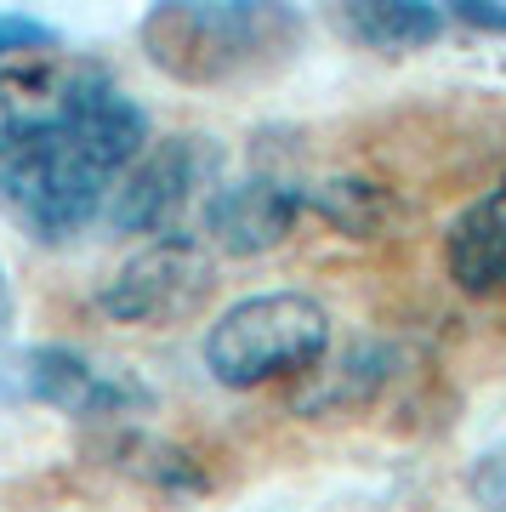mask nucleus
<instances>
[{
    "instance_id": "1",
    "label": "nucleus",
    "mask_w": 506,
    "mask_h": 512,
    "mask_svg": "<svg viewBox=\"0 0 506 512\" xmlns=\"http://www.w3.org/2000/svg\"><path fill=\"white\" fill-rule=\"evenodd\" d=\"M148 148V114L120 86L69 126L0 143V211L40 245H63L97 222L126 165Z\"/></svg>"
},
{
    "instance_id": "2",
    "label": "nucleus",
    "mask_w": 506,
    "mask_h": 512,
    "mask_svg": "<svg viewBox=\"0 0 506 512\" xmlns=\"http://www.w3.org/2000/svg\"><path fill=\"white\" fill-rule=\"evenodd\" d=\"M148 63L177 86H234L302 46V12L268 0H165L137 23Z\"/></svg>"
},
{
    "instance_id": "3",
    "label": "nucleus",
    "mask_w": 506,
    "mask_h": 512,
    "mask_svg": "<svg viewBox=\"0 0 506 512\" xmlns=\"http://www.w3.org/2000/svg\"><path fill=\"white\" fill-rule=\"evenodd\" d=\"M205 370L228 393L313 376L330 353V313L308 291H256L217 313L205 330Z\"/></svg>"
},
{
    "instance_id": "4",
    "label": "nucleus",
    "mask_w": 506,
    "mask_h": 512,
    "mask_svg": "<svg viewBox=\"0 0 506 512\" xmlns=\"http://www.w3.org/2000/svg\"><path fill=\"white\" fill-rule=\"evenodd\" d=\"M0 404H40L74 421H114L154 410V387L69 342H35L0 359Z\"/></svg>"
},
{
    "instance_id": "5",
    "label": "nucleus",
    "mask_w": 506,
    "mask_h": 512,
    "mask_svg": "<svg viewBox=\"0 0 506 512\" xmlns=\"http://www.w3.org/2000/svg\"><path fill=\"white\" fill-rule=\"evenodd\" d=\"M217 291V256L205 251V239L188 234H160L143 239L137 251L114 268L91 308L103 313L109 325H143V330H165L194 319Z\"/></svg>"
},
{
    "instance_id": "6",
    "label": "nucleus",
    "mask_w": 506,
    "mask_h": 512,
    "mask_svg": "<svg viewBox=\"0 0 506 512\" xmlns=\"http://www.w3.org/2000/svg\"><path fill=\"white\" fill-rule=\"evenodd\" d=\"M222 148L199 131H177V137H148V148L126 165V177L109 200V222L120 234H154L160 239L188 205H205L217 188Z\"/></svg>"
},
{
    "instance_id": "7",
    "label": "nucleus",
    "mask_w": 506,
    "mask_h": 512,
    "mask_svg": "<svg viewBox=\"0 0 506 512\" xmlns=\"http://www.w3.org/2000/svg\"><path fill=\"white\" fill-rule=\"evenodd\" d=\"M103 92H114V74L97 57L57 52V46L0 57V143H23V137L69 126Z\"/></svg>"
},
{
    "instance_id": "8",
    "label": "nucleus",
    "mask_w": 506,
    "mask_h": 512,
    "mask_svg": "<svg viewBox=\"0 0 506 512\" xmlns=\"http://www.w3.org/2000/svg\"><path fill=\"white\" fill-rule=\"evenodd\" d=\"M302 217H308V211H302V183H290L279 171H251V177H239V183L211 188V200L199 211L205 239H211L222 256L279 251V245L296 234Z\"/></svg>"
},
{
    "instance_id": "9",
    "label": "nucleus",
    "mask_w": 506,
    "mask_h": 512,
    "mask_svg": "<svg viewBox=\"0 0 506 512\" xmlns=\"http://www.w3.org/2000/svg\"><path fill=\"white\" fill-rule=\"evenodd\" d=\"M444 274L461 296H501L506 291V177L484 188L444 234Z\"/></svg>"
},
{
    "instance_id": "10",
    "label": "nucleus",
    "mask_w": 506,
    "mask_h": 512,
    "mask_svg": "<svg viewBox=\"0 0 506 512\" xmlns=\"http://www.w3.org/2000/svg\"><path fill=\"white\" fill-rule=\"evenodd\" d=\"M97 456L103 467H114L120 478L143 484L154 495H205L211 490V473L199 467L194 450H182L177 439H165L154 427H109L97 439Z\"/></svg>"
},
{
    "instance_id": "11",
    "label": "nucleus",
    "mask_w": 506,
    "mask_h": 512,
    "mask_svg": "<svg viewBox=\"0 0 506 512\" xmlns=\"http://www.w3.org/2000/svg\"><path fill=\"white\" fill-rule=\"evenodd\" d=\"M302 211H313L342 239H387L393 228H404L398 188H387L381 177H364V171H336V177L308 183L302 188Z\"/></svg>"
},
{
    "instance_id": "12",
    "label": "nucleus",
    "mask_w": 506,
    "mask_h": 512,
    "mask_svg": "<svg viewBox=\"0 0 506 512\" xmlns=\"http://www.w3.org/2000/svg\"><path fill=\"white\" fill-rule=\"evenodd\" d=\"M330 23L364 52H421L450 29V12L433 0H347Z\"/></svg>"
},
{
    "instance_id": "13",
    "label": "nucleus",
    "mask_w": 506,
    "mask_h": 512,
    "mask_svg": "<svg viewBox=\"0 0 506 512\" xmlns=\"http://www.w3.org/2000/svg\"><path fill=\"white\" fill-rule=\"evenodd\" d=\"M387 376H393V353L381 348V342H359V348H347L330 370H319L313 387L296 393V410H302V416H330V410L364 404V399L381 393Z\"/></svg>"
},
{
    "instance_id": "14",
    "label": "nucleus",
    "mask_w": 506,
    "mask_h": 512,
    "mask_svg": "<svg viewBox=\"0 0 506 512\" xmlns=\"http://www.w3.org/2000/svg\"><path fill=\"white\" fill-rule=\"evenodd\" d=\"M467 495H472V507L506 512V444H489L484 456L467 467Z\"/></svg>"
},
{
    "instance_id": "15",
    "label": "nucleus",
    "mask_w": 506,
    "mask_h": 512,
    "mask_svg": "<svg viewBox=\"0 0 506 512\" xmlns=\"http://www.w3.org/2000/svg\"><path fill=\"white\" fill-rule=\"evenodd\" d=\"M57 46L52 23L29 18V12H0V57H18V52H46Z\"/></svg>"
},
{
    "instance_id": "16",
    "label": "nucleus",
    "mask_w": 506,
    "mask_h": 512,
    "mask_svg": "<svg viewBox=\"0 0 506 512\" xmlns=\"http://www.w3.org/2000/svg\"><path fill=\"white\" fill-rule=\"evenodd\" d=\"M455 23L467 29H484V35H506V6H489V0H461V6H444Z\"/></svg>"
},
{
    "instance_id": "17",
    "label": "nucleus",
    "mask_w": 506,
    "mask_h": 512,
    "mask_svg": "<svg viewBox=\"0 0 506 512\" xmlns=\"http://www.w3.org/2000/svg\"><path fill=\"white\" fill-rule=\"evenodd\" d=\"M12 325H18V291H12V274L0 262V348L12 342Z\"/></svg>"
}]
</instances>
